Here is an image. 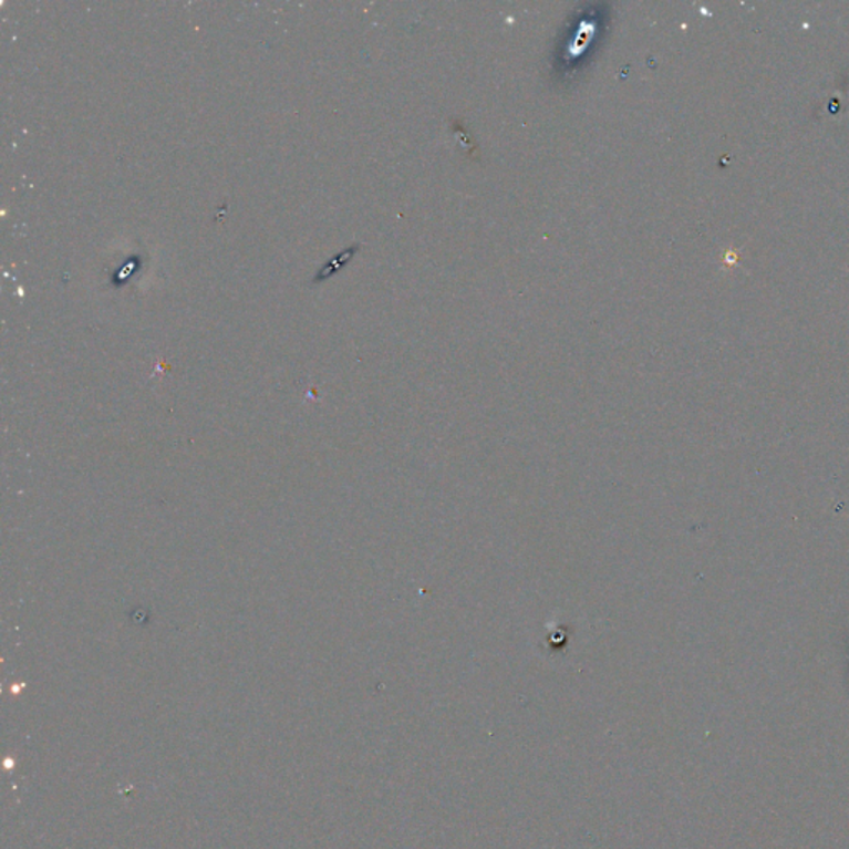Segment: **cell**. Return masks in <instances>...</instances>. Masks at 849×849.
Listing matches in <instances>:
<instances>
[{"instance_id":"cell-1","label":"cell","mask_w":849,"mask_h":849,"mask_svg":"<svg viewBox=\"0 0 849 849\" xmlns=\"http://www.w3.org/2000/svg\"><path fill=\"white\" fill-rule=\"evenodd\" d=\"M359 246H354V248L348 249V251L341 252V255L335 256L332 261H329L328 265L324 266V268L319 271V275L315 276V281H324L325 278H329V276L335 275V272L339 271V269L344 268L345 265H348L349 261H351L352 256L355 255V251H358Z\"/></svg>"}]
</instances>
